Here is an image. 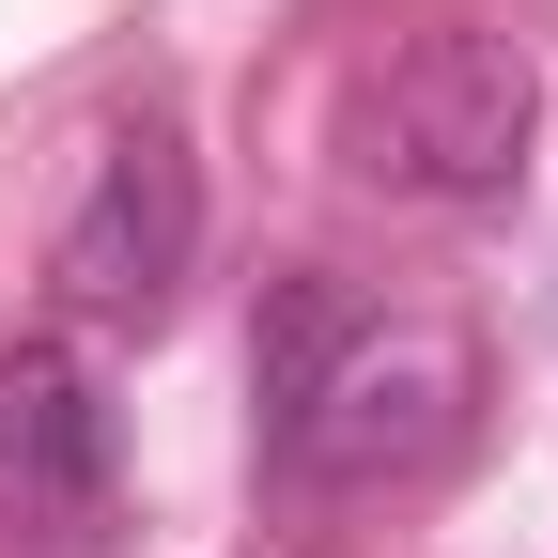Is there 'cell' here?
<instances>
[{
	"mask_svg": "<svg viewBox=\"0 0 558 558\" xmlns=\"http://www.w3.org/2000/svg\"><path fill=\"white\" fill-rule=\"evenodd\" d=\"M357 140H373L357 171L403 186V202H512L527 186V140H543V62L512 32H418L373 78Z\"/></svg>",
	"mask_w": 558,
	"mask_h": 558,
	"instance_id": "1",
	"label": "cell"
},
{
	"mask_svg": "<svg viewBox=\"0 0 558 558\" xmlns=\"http://www.w3.org/2000/svg\"><path fill=\"white\" fill-rule=\"evenodd\" d=\"M186 264H202V171H186L171 124H124L94 156V186H78V218H62L47 279H62L78 326H171Z\"/></svg>",
	"mask_w": 558,
	"mask_h": 558,
	"instance_id": "2",
	"label": "cell"
},
{
	"mask_svg": "<svg viewBox=\"0 0 558 558\" xmlns=\"http://www.w3.org/2000/svg\"><path fill=\"white\" fill-rule=\"evenodd\" d=\"M450 403H465V357L450 341H388V326H357L341 341V373L295 403V435H279V465L295 481H388V465H435L450 450Z\"/></svg>",
	"mask_w": 558,
	"mask_h": 558,
	"instance_id": "3",
	"label": "cell"
},
{
	"mask_svg": "<svg viewBox=\"0 0 558 558\" xmlns=\"http://www.w3.org/2000/svg\"><path fill=\"white\" fill-rule=\"evenodd\" d=\"M0 512L16 527H94L109 512V403L62 341H0Z\"/></svg>",
	"mask_w": 558,
	"mask_h": 558,
	"instance_id": "4",
	"label": "cell"
},
{
	"mask_svg": "<svg viewBox=\"0 0 558 558\" xmlns=\"http://www.w3.org/2000/svg\"><path fill=\"white\" fill-rule=\"evenodd\" d=\"M357 326H373V311L341 295V279H311V264L264 279V311H248V403H264V450L295 435V403L341 373V341H357Z\"/></svg>",
	"mask_w": 558,
	"mask_h": 558,
	"instance_id": "5",
	"label": "cell"
}]
</instances>
